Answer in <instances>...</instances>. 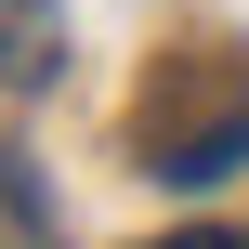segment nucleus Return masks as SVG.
I'll return each instance as SVG.
<instances>
[{
  "label": "nucleus",
  "instance_id": "nucleus-1",
  "mask_svg": "<svg viewBox=\"0 0 249 249\" xmlns=\"http://www.w3.org/2000/svg\"><path fill=\"white\" fill-rule=\"evenodd\" d=\"M53 53H66L53 0H0V92H39V79H53Z\"/></svg>",
  "mask_w": 249,
  "mask_h": 249
},
{
  "label": "nucleus",
  "instance_id": "nucleus-2",
  "mask_svg": "<svg viewBox=\"0 0 249 249\" xmlns=\"http://www.w3.org/2000/svg\"><path fill=\"white\" fill-rule=\"evenodd\" d=\"M236 158H249V105H223L210 131H171V144H158V171H171V184H223Z\"/></svg>",
  "mask_w": 249,
  "mask_h": 249
},
{
  "label": "nucleus",
  "instance_id": "nucleus-3",
  "mask_svg": "<svg viewBox=\"0 0 249 249\" xmlns=\"http://www.w3.org/2000/svg\"><path fill=\"white\" fill-rule=\"evenodd\" d=\"M171 249H236V236H171Z\"/></svg>",
  "mask_w": 249,
  "mask_h": 249
}]
</instances>
